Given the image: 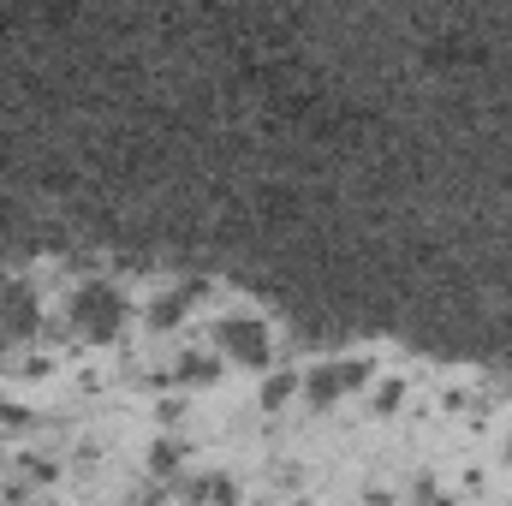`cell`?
I'll return each instance as SVG.
<instances>
[{
    "label": "cell",
    "mask_w": 512,
    "mask_h": 506,
    "mask_svg": "<svg viewBox=\"0 0 512 506\" xmlns=\"http://www.w3.org/2000/svg\"><path fill=\"white\" fill-rule=\"evenodd\" d=\"M209 346H215V358L221 364H233V370H274V352H280V340H274V328H268V316H256V310H221L215 322H209Z\"/></svg>",
    "instance_id": "1"
},
{
    "label": "cell",
    "mask_w": 512,
    "mask_h": 506,
    "mask_svg": "<svg viewBox=\"0 0 512 506\" xmlns=\"http://www.w3.org/2000/svg\"><path fill=\"white\" fill-rule=\"evenodd\" d=\"M84 340H114L126 322V298L114 286H78L72 292V316H66Z\"/></svg>",
    "instance_id": "2"
},
{
    "label": "cell",
    "mask_w": 512,
    "mask_h": 506,
    "mask_svg": "<svg viewBox=\"0 0 512 506\" xmlns=\"http://www.w3.org/2000/svg\"><path fill=\"white\" fill-rule=\"evenodd\" d=\"M197 304H203V286H167V292H155V298L143 304V322H149L155 334H173V328L191 322Z\"/></svg>",
    "instance_id": "3"
}]
</instances>
